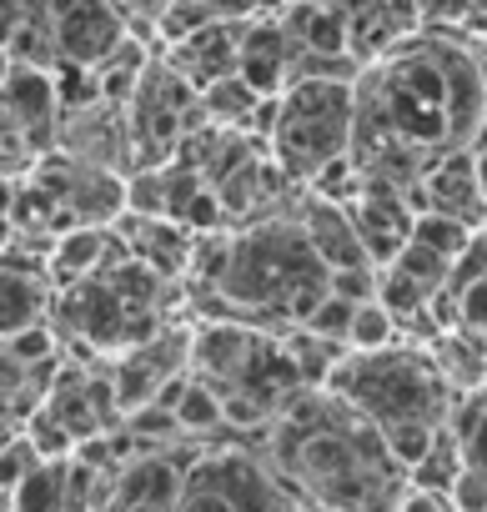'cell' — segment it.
<instances>
[{"label":"cell","mask_w":487,"mask_h":512,"mask_svg":"<svg viewBox=\"0 0 487 512\" xmlns=\"http://www.w3.org/2000/svg\"><path fill=\"white\" fill-rule=\"evenodd\" d=\"M262 101L267 96H257L241 76H226V81H216V86L201 91V116L211 126H252V116H257Z\"/></svg>","instance_id":"17"},{"label":"cell","mask_w":487,"mask_h":512,"mask_svg":"<svg viewBox=\"0 0 487 512\" xmlns=\"http://www.w3.org/2000/svg\"><path fill=\"white\" fill-rule=\"evenodd\" d=\"M357 136V81L332 76H302L277 96V126H272V161L287 181H317L327 166L352 156Z\"/></svg>","instance_id":"5"},{"label":"cell","mask_w":487,"mask_h":512,"mask_svg":"<svg viewBox=\"0 0 487 512\" xmlns=\"http://www.w3.org/2000/svg\"><path fill=\"white\" fill-rule=\"evenodd\" d=\"M292 61H297V46H292V36H287L282 21H252V26H241L236 76L247 81L257 96H282L292 86Z\"/></svg>","instance_id":"10"},{"label":"cell","mask_w":487,"mask_h":512,"mask_svg":"<svg viewBox=\"0 0 487 512\" xmlns=\"http://www.w3.org/2000/svg\"><path fill=\"white\" fill-rule=\"evenodd\" d=\"M16 201H21L16 181H11V176H0V226H6V221L16 216Z\"/></svg>","instance_id":"24"},{"label":"cell","mask_w":487,"mask_h":512,"mask_svg":"<svg viewBox=\"0 0 487 512\" xmlns=\"http://www.w3.org/2000/svg\"><path fill=\"white\" fill-rule=\"evenodd\" d=\"M6 76H11V56L0 51V86H6Z\"/></svg>","instance_id":"26"},{"label":"cell","mask_w":487,"mask_h":512,"mask_svg":"<svg viewBox=\"0 0 487 512\" xmlns=\"http://www.w3.org/2000/svg\"><path fill=\"white\" fill-rule=\"evenodd\" d=\"M452 432H457V442H462L467 472L487 482V387L472 392V397H457V407H452Z\"/></svg>","instance_id":"16"},{"label":"cell","mask_w":487,"mask_h":512,"mask_svg":"<svg viewBox=\"0 0 487 512\" xmlns=\"http://www.w3.org/2000/svg\"><path fill=\"white\" fill-rule=\"evenodd\" d=\"M272 462L292 497L317 512H397L407 467L327 387L302 392L272 422Z\"/></svg>","instance_id":"2"},{"label":"cell","mask_w":487,"mask_h":512,"mask_svg":"<svg viewBox=\"0 0 487 512\" xmlns=\"http://www.w3.org/2000/svg\"><path fill=\"white\" fill-rule=\"evenodd\" d=\"M402 342V322L382 307V302H362L357 317H352V337H347V352H387Z\"/></svg>","instance_id":"19"},{"label":"cell","mask_w":487,"mask_h":512,"mask_svg":"<svg viewBox=\"0 0 487 512\" xmlns=\"http://www.w3.org/2000/svg\"><path fill=\"white\" fill-rule=\"evenodd\" d=\"M282 492V477L262 472L252 457L216 452L191 467L176 512H282Z\"/></svg>","instance_id":"6"},{"label":"cell","mask_w":487,"mask_h":512,"mask_svg":"<svg viewBox=\"0 0 487 512\" xmlns=\"http://www.w3.org/2000/svg\"><path fill=\"white\" fill-rule=\"evenodd\" d=\"M487 136L482 56L447 36H407L357 76L352 161L367 181L417 191V181L452 151Z\"/></svg>","instance_id":"1"},{"label":"cell","mask_w":487,"mask_h":512,"mask_svg":"<svg viewBox=\"0 0 487 512\" xmlns=\"http://www.w3.org/2000/svg\"><path fill=\"white\" fill-rule=\"evenodd\" d=\"M397 512H462L447 492H422V487H407L402 492V502H397Z\"/></svg>","instance_id":"21"},{"label":"cell","mask_w":487,"mask_h":512,"mask_svg":"<svg viewBox=\"0 0 487 512\" xmlns=\"http://www.w3.org/2000/svg\"><path fill=\"white\" fill-rule=\"evenodd\" d=\"M327 392L342 397L367 427H377V437L407 472L427 457V447L437 442V432L452 422L457 407V392L437 372L432 352L407 337L387 352H347Z\"/></svg>","instance_id":"4"},{"label":"cell","mask_w":487,"mask_h":512,"mask_svg":"<svg viewBox=\"0 0 487 512\" xmlns=\"http://www.w3.org/2000/svg\"><path fill=\"white\" fill-rule=\"evenodd\" d=\"M26 26H31V16H26L21 0H0V51L11 56V41H16Z\"/></svg>","instance_id":"22"},{"label":"cell","mask_w":487,"mask_h":512,"mask_svg":"<svg viewBox=\"0 0 487 512\" xmlns=\"http://www.w3.org/2000/svg\"><path fill=\"white\" fill-rule=\"evenodd\" d=\"M186 462H176L171 452H146L131 457L121 467V477L111 482L106 512H176L181 492H186Z\"/></svg>","instance_id":"9"},{"label":"cell","mask_w":487,"mask_h":512,"mask_svg":"<svg viewBox=\"0 0 487 512\" xmlns=\"http://www.w3.org/2000/svg\"><path fill=\"white\" fill-rule=\"evenodd\" d=\"M41 462H46V457L36 452L31 437H11V447H0V487H6V492H21V482H26Z\"/></svg>","instance_id":"20"},{"label":"cell","mask_w":487,"mask_h":512,"mask_svg":"<svg viewBox=\"0 0 487 512\" xmlns=\"http://www.w3.org/2000/svg\"><path fill=\"white\" fill-rule=\"evenodd\" d=\"M196 262L216 312L262 332H272V322L282 332L302 327L332 292V272L297 216H267L247 231L216 236L211 246H196Z\"/></svg>","instance_id":"3"},{"label":"cell","mask_w":487,"mask_h":512,"mask_svg":"<svg viewBox=\"0 0 487 512\" xmlns=\"http://www.w3.org/2000/svg\"><path fill=\"white\" fill-rule=\"evenodd\" d=\"M16 512H71V462H41L21 482Z\"/></svg>","instance_id":"18"},{"label":"cell","mask_w":487,"mask_h":512,"mask_svg":"<svg viewBox=\"0 0 487 512\" xmlns=\"http://www.w3.org/2000/svg\"><path fill=\"white\" fill-rule=\"evenodd\" d=\"M41 26L56 46V66H81V71H96L126 41V26L111 0H51Z\"/></svg>","instance_id":"7"},{"label":"cell","mask_w":487,"mask_h":512,"mask_svg":"<svg viewBox=\"0 0 487 512\" xmlns=\"http://www.w3.org/2000/svg\"><path fill=\"white\" fill-rule=\"evenodd\" d=\"M462 472H467L462 442H457V432H452V422H447V427L437 432V442L427 447V457L407 472V482L422 487V492H447V497H452V487L462 482Z\"/></svg>","instance_id":"15"},{"label":"cell","mask_w":487,"mask_h":512,"mask_svg":"<svg viewBox=\"0 0 487 512\" xmlns=\"http://www.w3.org/2000/svg\"><path fill=\"white\" fill-rule=\"evenodd\" d=\"M422 21H467V0H412Z\"/></svg>","instance_id":"23"},{"label":"cell","mask_w":487,"mask_h":512,"mask_svg":"<svg viewBox=\"0 0 487 512\" xmlns=\"http://www.w3.org/2000/svg\"><path fill=\"white\" fill-rule=\"evenodd\" d=\"M297 221H302V231H307V241H312V251L322 256V267H327V272L372 267V262H367V246H362V236H357L347 206L322 201V196H307L302 211H297Z\"/></svg>","instance_id":"12"},{"label":"cell","mask_w":487,"mask_h":512,"mask_svg":"<svg viewBox=\"0 0 487 512\" xmlns=\"http://www.w3.org/2000/svg\"><path fill=\"white\" fill-rule=\"evenodd\" d=\"M46 307H51V282L41 267L0 262V342H16V337L36 332Z\"/></svg>","instance_id":"13"},{"label":"cell","mask_w":487,"mask_h":512,"mask_svg":"<svg viewBox=\"0 0 487 512\" xmlns=\"http://www.w3.org/2000/svg\"><path fill=\"white\" fill-rule=\"evenodd\" d=\"M467 16L472 21H487V0H467Z\"/></svg>","instance_id":"25"},{"label":"cell","mask_w":487,"mask_h":512,"mask_svg":"<svg viewBox=\"0 0 487 512\" xmlns=\"http://www.w3.org/2000/svg\"><path fill=\"white\" fill-rule=\"evenodd\" d=\"M111 246V231L101 226H76L56 241V251L46 256V272H56V282L76 287V282H91L101 277V251Z\"/></svg>","instance_id":"14"},{"label":"cell","mask_w":487,"mask_h":512,"mask_svg":"<svg viewBox=\"0 0 487 512\" xmlns=\"http://www.w3.org/2000/svg\"><path fill=\"white\" fill-rule=\"evenodd\" d=\"M236 61H241V26H231V21H211L206 31H196L191 41L171 46V56H166V66H171L196 96H201L206 86L236 76Z\"/></svg>","instance_id":"11"},{"label":"cell","mask_w":487,"mask_h":512,"mask_svg":"<svg viewBox=\"0 0 487 512\" xmlns=\"http://www.w3.org/2000/svg\"><path fill=\"white\" fill-rule=\"evenodd\" d=\"M412 206H417V211L452 216V221L482 231V226H487V191H482V181H477V161H472V151H452V156H442V161L417 181Z\"/></svg>","instance_id":"8"}]
</instances>
